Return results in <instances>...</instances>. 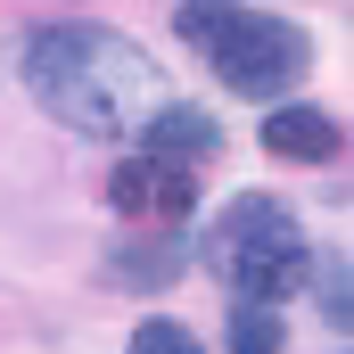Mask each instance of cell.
I'll return each mask as SVG.
<instances>
[{
    "mask_svg": "<svg viewBox=\"0 0 354 354\" xmlns=\"http://www.w3.org/2000/svg\"><path fill=\"white\" fill-rule=\"evenodd\" d=\"M25 83L75 132H124V124L165 107L149 58L132 41H115V33H91V25H41L25 41Z\"/></svg>",
    "mask_w": 354,
    "mask_h": 354,
    "instance_id": "cell-1",
    "label": "cell"
},
{
    "mask_svg": "<svg viewBox=\"0 0 354 354\" xmlns=\"http://www.w3.org/2000/svg\"><path fill=\"white\" fill-rule=\"evenodd\" d=\"M206 256L214 272L239 288V305H288L305 280H313V248H305V231H297V214L288 206H272V198H239V206H223V223L206 231Z\"/></svg>",
    "mask_w": 354,
    "mask_h": 354,
    "instance_id": "cell-2",
    "label": "cell"
},
{
    "mask_svg": "<svg viewBox=\"0 0 354 354\" xmlns=\"http://www.w3.org/2000/svg\"><path fill=\"white\" fill-rule=\"evenodd\" d=\"M174 25H181V41H198L214 58V75L239 99H280L305 75V58H313V41L297 25L264 17V8H181Z\"/></svg>",
    "mask_w": 354,
    "mask_h": 354,
    "instance_id": "cell-3",
    "label": "cell"
},
{
    "mask_svg": "<svg viewBox=\"0 0 354 354\" xmlns=\"http://www.w3.org/2000/svg\"><path fill=\"white\" fill-rule=\"evenodd\" d=\"M107 206H115V214H132V223H181V214L198 206V181L174 174V165L132 157V165H115V174H107Z\"/></svg>",
    "mask_w": 354,
    "mask_h": 354,
    "instance_id": "cell-4",
    "label": "cell"
},
{
    "mask_svg": "<svg viewBox=\"0 0 354 354\" xmlns=\"http://www.w3.org/2000/svg\"><path fill=\"white\" fill-rule=\"evenodd\" d=\"M223 149V132H214V115H198V107H157L149 115V165H174V174H189V165H206Z\"/></svg>",
    "mask_w": 354,
    "mask_h": 354,
    "instance_id": "cell-5",
    "label": "cell"
},
{
    "mask_svg": "<svg viewBox=\"0 0 354 354\" xmlns=\"http://www.w3.org/2000/svg\"><path fill=\"white\" fill-rule=\"evenodd\" d=\"M264 149H272V157L313 165V157H330V149H338V124H330L322 107H272V115H264Z\"/></svg>",
    "mask_w": 354,
    "mask_h": 354,
    "instance_id": "cell-6",
    "label": "cell"
},
{
    "mask_svg": "<svg viewBox=\"0 0 354 354\" xmlns=\"http://www.w3.org/2000/svg\"><path fill=\"white\" fill-rule=\"evenodd\" d=\"M231 354H280V313H231Z\"/></svg>",
    "mask_w": 354,
    "mask_h": 354,
    "instance_id": "cell-7",
    "label": "cell"
},
{
    "mask_svg": "<svg viewBox=\"0 0 354 354\" xmlns=\"http://www.w3.org/2000/svg\"><path fill=\"white\" fill-rule=\"evenodd\" d=\"M132 354H206V346H198L181 322H140V330H132Z\"/></svg>",
    "mask_w": 354,
    "mask_h": 354,
    "instance_id": "cell-8",
    "label": "cell"
},
{
    "mask_svg": "<svg viewBox=\"0 0 354 354\" xmlns=\"http://www.w3.org/2000/svg\"><path fill=\"white\" fill-rule=\"evenodd\" d=\"M181 272V248H149V256H115V280H132V288H149V280H165Z\"/></svg>",
    "mask_w": 354,
    "mask_h": 354,
    "instance_id": "cell-9",
    "label": "cell"
}]
</instances>
